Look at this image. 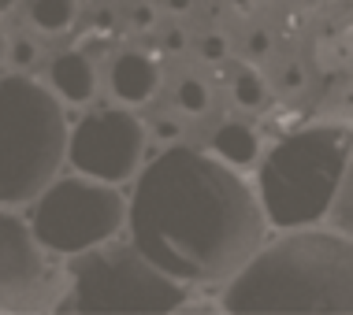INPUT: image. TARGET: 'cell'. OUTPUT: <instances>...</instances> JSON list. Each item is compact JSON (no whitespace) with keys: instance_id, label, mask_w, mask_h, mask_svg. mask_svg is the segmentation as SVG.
<instances>
[{"instance_id":"1","label":"cell","mask_w":353,"mask_h":315,"mask_svg":"<svg viewBox=\"0 0 353 315\" xmlns=\"http://www.w3.org/2000/svg\"><path fill=\"white\" fill-rule=\"evenodd\" d=\"M130 241L183 285L227 282L261 249L268 223L253 186L201 149H168L127 204Z\"/></svg>"},{"instance_id":"2","label":"cell","mask_w":353,"mask_h":315,"mask_svg":"<svg viewBox=\"0 0 353 315\" xmlns=\"http://www.w3.org/2000/svg\"><path fill=\"white\" fill-rule=\"evenodd\" d=\"M219 308L231 315H350V234L298 226L275 245L261 241V249L227 279Z\"/></svg>"},{"instance_id":"3","label":"cell","mask_w":353,"mask_h":315,"mask_svg":"<svg viewBox=\"0 0 353 315\" xmlns=\"http://www.w3.org/2000/svg\"><path fill=\"white\" fill-rule=\"evenodd\" d=\"M353 138L346 122L305 127L275 141L256 167V204L264 223L279 230L316 226L327 219L331 200L350 178Z\"/></svg>"},{"instance_id":"4","label":"cell","mask_w":353,"mask_h":315,"mask_svg":"<svg viewBox=\"0 0 353 315\" xmlns=\"http://www.w3.org/2000/svg\"><path fill=\"white\" fill-rule=\"evenodd\" d=\"M68 160V116L26 74L0 78V208L30 204Z\"/></svg>"},{"instance_id":"5","label":"cell","mask_w":353,"mask_h":315,"mask_svg":"<svg viewBox=\"0 0 353 315\" xmlns=\"http://www.w3.org/2000/svg\"><path fill=\"white\" fill-rule=\"evenodd\" d=\"M68 293L56 312L82 315H164L190 304V285L164 274L145 252L130 245H97L71 256Z\"/></svg>"},{"instance_id":"6","label":"cell","mask_w":353,"mask_h":315,"mask_svg":"<svg viewBox=\"0 0 353 315\" xmlns=\"http://www.w3.org/2000/svg\"><path fill=\"white\" fill-rule=\"evenodd\" d=\"M30 230L41 249L56 256H74L112 241L127 223V200L112 182L97 178H60L34 197Z\"/></svg>"},{"instance_id":"7","label":"cell","mask_w":353,"mask_h":315,"mask_svg":"<svg viewBox=\"0 0 353 315\" xmlns=\"http://www.w3.org/2000/svg\"><path fill=\"white\" fill-rule=\"evenodd\" d=\"M149 133L138 116L123 108H101L79 119V127L68 133V160L71 167L97 182H127L134 178L145 156Z\"/></svg>"},{"instance_id":"8","label":"cell","mask_w":353,"mask_h":315,"mask_svg":"<svg viewBox=\"0 0 353 315\" xmlns=\"http://www.w3.org/2000/svg\"><path fill=\"white\" fill-rule=\"evenodd\" d=\"M49 267L26 219L0 212V312L37 308Z\"/></svg>"},{"instance_id":"9","label":"cell","mask_w":353,"mask_h":315,"mask_svg":"<svg viewBox=\"0 0 353 315\" xmlns=\"http://www.w3.org/2000/svg\"><path fill=\"white\" fill-rule=\"evenodd\" d=\"M164 74H160L157 60L149 52H119L112 60L108 71V85H112V97L123 104H145L152 100V93L160 89Z\"/></svg>"},{"instance_id":"10","label":"cell","mask_w":353,"mask_h":315,"mask_svg":"<svg viewBox=\"0 0 353 315\" xmlns=\"http://www.w3.org/2000/svg\"><path fill=\"white\" fill-rule=\"evenodd\" d=\"M49 85L60 100L68 104H85L97 93V67L93 56H85L82 49H68L49 63Z\"/></svg>"},{"instance_id":"11","label":"cell","mask_w":353,"mask_h":315,"mask_svg":"<svg viewBox=\"0 0 353 315\" xmlns=\"http://www.w3.org/2000/svg\"><path fill=\"white\" fill-rule=\"evenodd\" d=\"M212 156L223 160L227 167H250L256 164V156H261V138H256L253 127H245V122H223L216 133H212Z\"/></svg>"},{"instance_id":"12","label":"cell","mask_w":353,"mask_h":315,"mask_svg":"<svg viewBox=\"0 0 353 315\" xmlns=\"http://www.w3.org/2000/svg\"><path fill=\"white\" fill-rule=\"evenodd\" d=\"M79 19V0H30V23L41 34H63Z\"/></svg>"},{"instance_id":"13","label":"cell","mask_w":353,"mask_h":315,"mask_svg":"<svg viewBox=\"0 0 353 315\" xmlns=\"http://www.w3.org/2000/svg\"><path fill=\"white\" fill-rule=\"evenodd\" d=\"M231 93H234V104L245 111L261 108L264 100H268V82H264V74L256 71V67H242V71L234 74L231 82Z\"/></svg>"},{"instance_id":"14","label":"cell","mask_w":353,"mask_h":315,"mask_svg":"<svg viewBox=\"0 0 353 315\" xmlns=\"http://www.w3.org/2000/svg\"><path fill=\"white\" fill-rule=\"evenodd\" d=\"M175 104L186 111V116H205L208 104H212V93L201 78H183L175 85Z\"/></svg>"},{"instance_id":"15","label":"cell","mask_w":353,"mask_h":315,"mask_svg":"<svg viewBox=\"0 0 353 315\" xmlns=\"http://www.w3.org/2000/svg\"><path fill=\"white\" fill-rule=\"evenodd\" d=\"M8 56H12V63L19 67V71H26V67H34V63H37V56H41V49H37V41H34V37L19 34L15 41H12V49H8Z\"/></svg>"},{"instance_id":"16","label":"cell","mask_w":353,"mask_h":315,"mask_svg":"<svg viewBox=\"0 0 353 315\" xmlns=\"http://www.w3.org/2000/svg\"><path fill=\"white\" fill-rule=\"evenodd\" d=\"M223 56H227V37H223V34H205V41H201V60H205V63H223Z\"/></svg>"},{"instance_id":"17","label":"cell","mask_w":353,"mask_h":315,"mask_svg":"<svg viewBox=\"0 0 353 315\" xmlns=\"http://www.w3.org/2000/svg\"><path fill=\"white\" fill-rule=\"evenodd\" d=\"M152 23H157V8L152 4H138L134 12H130V26H134V30H149Z\"/></svg>"},{"instance_id":"18","label":"cell","mask_w":353,"mask_h":315,"mask_svg":"<svg viewBox=\"0 0 353 315\" xmlns=\"http://www.w3.org/2000/svg\"><path fill=\"white\" fill-rule=\"evenodd\" d=\"M245 49H250L253 60L268 56V52H272V37H268V30H253V34H250V45H245Z\"/></svg>"},{"instance_id":"19","label":"cell","mask_w":353,"mask_h":315,"mask_svg":"<svg viewBox=\"0 0 353 315\" xmlns=\"http://www.w3.org/2000/svg\"><path fill=\"white\" fill-rule=\"evenodd\" d=\"M152 133H157L160 141H175L179 133H183V127H179L175 119H157V122H152Z\"/></svg>"},{"instance_id":"20","label":"cell","mask_w":353,"mask_h":315,"mask_svg":"<svg viewBox=\"0 0 353 315\" xmlns=\"http://www.w3.org/2000/svg\"><path fill=\"white\" fill-rule=\"evenodd\" d=\"M164 49H168V52H183V49H186V30L171 26V30L164 34Z\"/></svg>"},{"instance_id":"21","label":"cell","mask_w":353,"mask_h":315,"mask_svg":"<svg viewBox=\"0 0 353 315\" xmlns=\"http://www.w3.org/2000/svg\"><path fill=\"white\" fill-rule=\"evenodd\" d=\"M301 82H305V71L298 63H290V67H286V74H283V85H286V89H298Z\"/></svg>"},{"instance_id":"22","label":"cell","mask_w":353,"mask_h":315,"mask_svg":"<svg viewBox=\"0 0 353 315\" xmlns=\"http://www.w3.org/2000/svg\"><path fill=\"white\" fill-rule=\"evenodd\" d=\"M164 4L171 8V12H179V15H183V12H190V4H194V0H164Z\"/></svg>"},{"instance_id":"23","label":"cell","mask_w":353,"mask_h":315,"mask_svg":"<svg viewBox=\"0 0 353 315\" xmlns=\"http://www.w3.org/2000/svg\"><path fill=\"white\" fill-rule=\"evenodd\" d=\"M234 12H253V0H231Z\"/></svg>"},{"instance_id":"24","label":"cell","mask_w":353,"mask_h":315,"mask_svg":"<svg viewBox=\"0 0 353 315\" xmlns=\"http://www.w3.org/2000/svg\"><path fill=\"white\" fill-rule=\"evenodd\" d=\"M15 4H19V0H0V12H12Z\"/></svg>"},{"instance_id":"25","label":"cell","mask_w":353,"mask_h":315,"mask_svg":"<svg viewBox=\"0 0 353 315\" xmlns=\"http://www.w3.org/2000/svg\"><path fill=\"white\" fill-rule=\"evenodd\" d=\"M4 56H8V41H4V34H0V63H4Z\"/></svg>"}]
</instances>
